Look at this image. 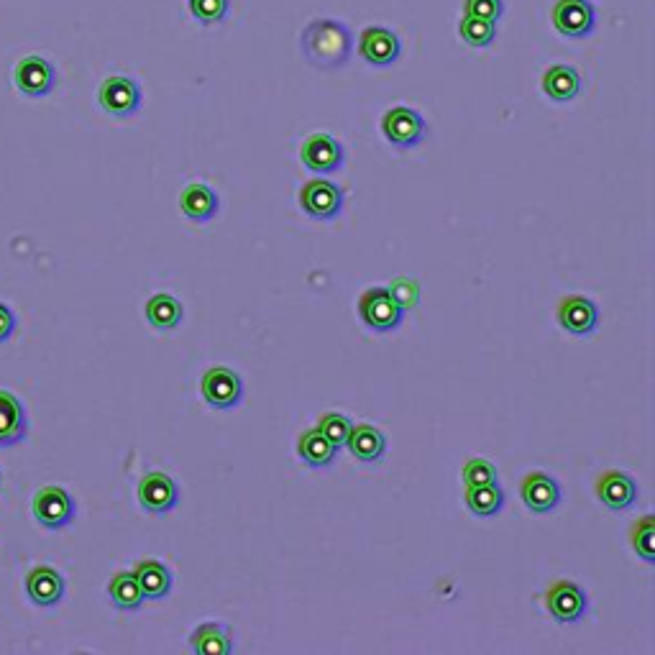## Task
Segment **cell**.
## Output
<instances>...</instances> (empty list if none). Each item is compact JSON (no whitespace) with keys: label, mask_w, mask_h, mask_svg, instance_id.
<instances>
[{"label":"cell","mask_w":655,"mask_h":655,"mask_svg":"<svg viewBox=\"0 0 655 655\" xmlns=\"http://www.w3.org/2000/svg\"><path fill=\"white\" fill-rule=\"evenodd\" d=\"M464 11L469 13V16L484 18V21L497 24L499 16L505 13V3H502V0H466Z\"/></svg>","instance_id":"obj_34"},{"label":"cell","mask_w":655,"mask_h":655,"mask_svg":"<svg viewBox=\"0 0 655 655\" xmlns=\"http://www.w3.org/2000/svg\"><path fill=\"white\" fill-rule=\"evenodd\" d=\"M553 26L566 39H584L597 26V13L589 0H558L553 6Z\"/></svg>","instance_id":"obj_11"},{"label":"cell","mask_w":655,"mask_h":655,"mask_svg":"<svg viewBox=\"0 0 655 655\" xmlns=\"http://www.w3.org/2000/svg\"><path fill=\"white\" fill-rule=\"evenodd\" d=\"M29 430V418L16 395L0 389V448L16 446L26 438Z\"/></svg>","instance_id":"obj_18"},{"label":"cell","mask_w":655,"mask_h":655,"mask_svg":"<svg viewBox=\"0 0 655 655\" xmlns=\"http://www.w3.org/2000/svg\"><path fill=\"white\" fill-rule=\"evenodd\" d=\"M522 505L535 515H548L561 505V484L545 471H530L520 482Z\"/></svg>","instance_id":"obj_13"},{"label":"cell","mask_w":655,"mask_h":655,"mask_svg":"<svg viewBox=\"0 0 655 655\" xmlns=\"http://www.w3.org/2000/svg\"><path fill=\"white\" fill-rule=\"evenodd\" d=\"M218 208H221V200H218L213 187L195 182V185H187L185 190H182L180 210L185 218H190V221L195 223L210 221V218L218 215Z\"/></svg>","instance_id":"obj_20"},{"label":"cell","mask_w":655,"mask_h":655,"mask_svg":"<svg viewBox=\"0 0 655 655\" xmlns=\"http://www.w3.org/2000/svg\"><path fill=\"white\" fill-rule=\"evenodd\" d=\"M108 594H111L113 604L123 612H136L144 604V592H141L139 581H136L134 571H121L108 584Z\"/></svg>","instance_id":"obj_27"},{"label":"cell","mask_w":655,"mask_h":655,"mask_svg":"<svg viewBox=\"0 0 655 655\" xmlns=\"http://www.w3.org/2000/svg\"><path fill=\"white\" fill-rule=\"evenodd\" d=\"M382 134L397 149H412L428 134V123L418 111H412L407 105H395L392 111L384 113Z\"/></svg>","instance_id":"obj_5"},{"label":"cell","mask_w":655,"mask_h":655,"mask_svg":"<svg viewBox=\"0 0 655 655\" xmlns=\"http://www.w3.org/2000/svg\"><path fill=\"white\" fill-rule=\"evenodd\" d=\"M13 85L26 98H44L57 85V70H54V64L49 59L39 57V54H29V57L18 59L16 67H13Z\"/></svg>","instance_id":"obj_6"},{"label":"cell","mask_w":655,"mask_h":655,"mask_svg":"<svg viewBox=\"0 0 655 655\" xmlns=\"http://www.w3.org/2000/svg\"><path fill=\"white\" fill-rule=\"evenodd\" d=\"M134 576L144 592V599H164L172 592V571L162 561H154V558L139 561Z\"/></svg>","instance_id":"obj_23"},{"label":"cell","mask_w":655,"mask_h":655,"mask_svg":"<svg viewBox=\"0 0 655 655\" xmlns=\"http://www.w3.org/2000/svg\"><path fill=\"white\" fill-rule=\"evenodd\" d=\"M180 502V487L164 471H149L139 482V505L151 515H167Z\"/></svg>","instance_id":"obj_10"},{"label":"cell","mask_w":655,"mask_h":655,"mask_svg":"<svg viewBox=\"0 0 655 655\" xmlns=\"http://www.w3.org/2000/svg\"><path fill=\"white\" fill-rule=\"evenodd\" d=\"M26 594L36 607H54L64 597V579L52 566H34L26 576Z\"/></svg>","instance_id":"obj_17"},{"label":"cell","mask_w":655,"mask_h":655,"mask_svg":"<svg viewBox=\"0 0 655 655\" xmlns=\"http://www.w3.org/2000/svg\"><path fill=\"white\" fill-rule=\"evenodd\" d=\"M228 6H231V0H190L192 16L205 26L223 21L228 13Z\"/></svg>","instance_id":"obj_32"},{"label":"cell","mask_w":655,"mask_h":655,"mask_svg":"<svg viewBox=\"0 0 655 655\" xmlns=\"http://www.w3.org/2000/svg\"><path fill=\"white\" fill-rule=\"evenodd\" d=\"M351 31L341 21L318 18L302 31V54L318 70H338L351 57Z\"/></svg>","instance_id":"obj_1"},{"label":"cell","mask_w":655,"mask_h":655,"mask_svg":"<svg viewBox=\"0 0 655 655\" xmlns=\"http://www.w3.org/2000/svg\"><path fill=\"white\" fill-rule=\"evenodd\" d=\"M543 93L553 103H571L581 93V75L571 64H553L543 75Z\"/></svg>","instance_id":"obj_22"},{"label":"cell","mask_w":655,"mask_h":655,"mask_svg":"<svg viewBox=\"0 0 655 655\" xmlns=\"http://www.w3.org/2000/svg\"><path fill=\"white\" fill-rule=\"evenodd\" d=\"M597 497L607 510H630L638 499V484L622 471H604L597 479Z\"/></svg>","instance_id":"obj_16"},{"label":"cell","mask_w":655,"mask_h":655,"mask_svg":"<svg viewBox=\"0 0 655 655\" xmlns=\"http://www.w3.org/2000/svg\"><path fill=\"white\" fill-rule=\"evenodd\" d=\"M182 318H185V310H182V302L177 297L159 292V295L149 297V302H146V320L157 331H172V328L182 323Z\"/></svg>","instance_id":"obj_25"},{"label":"cell","mask_w":655,"mask_h":655,"mask_svg":"<svg viewBox=\"0 0 655 655\" xmlns=\"http://www.w3.org/2000/svg\"><path fill=\"white\" fill-rule=\"evenodd\" d=\"M13 333H16V315L11 313L6 302H0V343L8 341Z\"/></svg>","instance_id":"obj_35"},{"label":"cell","mask_w":655,"mask_h":655,"mask_svg":"<svg viewBox=\"0 0 655 655\" xmlns=\"http://www.w3.org/2000/svg\"><path fill=\"white\" fill-rule=\"evenodd\" d=\"M464 484L466 487H479V484H492L497 482V466L487 458H469L464 464Z\"/></svg>","instance_id":"obj_31"},{"label":"cell","mask_w":655,"mask_h":655,"mask_svg":"<svg viewBox=\"0 0 655 655\" xmlns=\"http://www.w3.org/2000/svg\"><path fill=\"white\" fill-rule=\"evenodd\" d=\"M458 34H461V39H464L469 47L487 49L492 47V41L497 39V26H494L492 21H484V18L464 13L461 24H458Z\"/></svg>","instance_id":"obj_28"},{"label":"cell","mask_w":655,"mask_h":655,"mask_svg":"<svg viewBox=\"0 0 655 655\" xmlns=\"http://www.w3.org/2000/svg\"><path fill=\"white\" fill-rule=\"evenodd\" d=\"M231 627L221 622H205L198 625L190 635V648L195 655H231L233 640Z\"/></svg>","instance_id":"obj_21"},{"label":"cell","mask_w":655,"mask_h":655,"mask_svg":"<svg viewBox=\"0 0 655 655\" xmlns=\"http://www.w3.org/2000/svg\"><path fill=\"white\" fill-rule=\"evenodd\" d=\"M346 446L356 461H361V464H374V461H379V458L387 453V438H384V433L377 425L359 423L351 425Z\"/></svg>","instance_id":"obj_19"},{"label":"cell","mask_w":655,"mask_h":655,"mask_svg":"<svg viewBox=\"0 0 655 655\" xmlns=\"http://www.w3.org/2000/svg\"><path fill=\"white\" fill-rule=\"evenodd\" d=\"M351 425L354 423H351L346 415H341V412H325V415H320L318 428L315 430H320V433H323L325 438L333 443V446L341 448V446H346L348 433H351Z\"/></svg>","instance_id":"obj_30"},{"label":"cell","mask_w":655,"mask_h":655,"mask_svg":"<svg viewBox=\"0 0 655 655\" xmlns=\"http://www.w3.org/2000/svg\"><path fill=\"white\" fill-rule=\"evenodd\" d=\"M200 392L215 410H231L244 400V382L228 366H213L200 379Z\"/></svg>","instance_id":"obj_7"},{"label":"cell","mask_w":655,"mask_h":655,"mask_svg":"<svg viewBox=\"0 0 655 655\" xmlns=\"http://www.w3.org/2000/svg\"><path fill=\"white\" fill-rule=\"evenodd\" d=\"M400 52L402 44L395 31L384 29V26H369V29L361 34L359 54L366 62L374 64V67H389V64H395Z\"/></svg>","instance_id":"obj_15"},{"label":"cell","mask_w":655,"mask_h":655,"mask_svg":"<svg viewBox=\"0 0 655 655\" xmlns=\"http://www.w3.org/2000/svg\"><path fill=\"white\" fill-rule=\"evenodd\" d=\"M346 203V195L338 185L328 180H310L308 185L300 190V205L302 210L315 218V221H333L338 218Z\"/></svg>","instance_id":"obj_9"},{"label":"cell","mask_w":655,"mask_h":655,"mask_svg":"<svg viewBox=\"0 0 655 655\" xmlns=\"http://www.w3.org/2000/svg\"><path fill=\"white\" fill-rule=\"evenodd\" d=\"M632 548L643 561L655 563V517L645 515L632 525Z\"/></svg>","instance_id":"obj_29"},{"label":"cell","mask_w":655,"mask_h":655,"mask_svg":"<svg viewBox=\"0 0 655 655\" xmlns=\"http://www.w3.org/2000/svg\"><path fill=\"white\" fill-rule=\"evenodd\" d=\"M545 607L551 612V617L561 625H574V622L584 620L586 609H589V597L579 584L569 579H558L548 586L545 592Z\"/></svg>","instance_id":"obj_4"},{"label":"cell","mask_w":655,"mask_h":655,"mask_svg":"<svg viewBox=\"0 0 655 655\" xmlns=\"http://www.w3.org/2000/svg\"><path fill=\"white\" fill-rule=\"evenodd\" d=\"M558 325L571 336H592L597 331L599 310L597 302H592L584 295H569L558 302L556 310Z\"/></svg>","instance_id":"obj_12"},{"label":"cell","mask_w":655,"mask_h":655,"mask_svg":"<svg viewBox=\"0 0 655 655\" xmlns=\"http://www.w3.org/2000/svg\"><path fill=\"white\" fill-rule=\"evenodd\" d=\"M302 164L318 174H331L336 169H341L343 159H346V151H343L341 141L333 139L328 134H313L302 141L300 149Z\"/></svg>","instance_id":"obj_14"},{"label":"cell","mask_w":655,"mask_h":655,"mask_svg":"<svg viewBox=\"0 0 655 655\" xmlns=\"http://www.w3.org/2000/svg\"><path fill=\"white\" fill-rule=\"evenodd\" d=\"M389 292H392V297H395L397 302L402 305V310H412L418 308L420 302V285L418 279H410V277H395L392 282H389L387 287Z\"/></svg>","instance_id":"obj_33"},{"label":"cell","mask_w":655,"mask_h":655,"mask_svg":"<svg viewBox=\"0 0 655 655\" xmlns=\"http://www.w3.org/2000/svg\"><path fill=\"white\" fill-rule=\"evenodd\" d=\"M36 522L47 530H62L75 520V499L62 487H41L31 499Z\"/></svg>","instance_id":"obj_3"},{"label":"cell","mask_w":655,"mask_h":655,"mask_svg":"<svg viewBox=\"0 0 655 655\" xmlns=\"http://www.w3.org/2000/svg\"><path fill=\"white\" fill-rule=\"evenodd\" d=\"M466 507L476 517H494L505 507V489L497 482L479 484V487H466Z\"/></svg>","instance_id":"obj_26"},{"label":"cell","mask_w":655,"mask_h":655,"mask_svg":"<svg viewBox=\"0 0 655 655\" xmlns=\"http://www.w3.org/2000/svg\"><path fill=\"white\" fill-rule=\"evenodd\" d=\"M98 103L108 116L131 118L141 108V90L131 77L113 75L100 85Z\"/></svg>","instance_id":"obj_8"},{"label":"cell","mask_w":655,"mask_h":655,"mask_svg":"<svg viewBox=\"0 0 655 655\" xmlns=\"http://www.w3.org/2000/svg\"><path fill=\"white\" fill-rule=\"evenodd\" d=\"M359 315L366 328L377 333L395 331L405 320V310H402V305L392 297L387 287H369L359 297Z\"/></svg>","instance_id":"obj_2"},{"label":"cell","mask_w":655,"mask_h":655,"mask_svg":"<svg viewBox=\"0 0 655 655\" xmlns=\"http://www.w3.org/2000/svg\"><path fill=\"white\" fill-rule=\"evenodd\" d=\"M338 448L320 430H305L297 441V456L313 469H325L336 461Z\"/></svg>","instance_id":"obj_24"}]
</instances>
